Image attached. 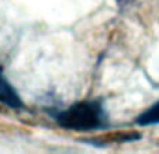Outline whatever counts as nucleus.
Here are the masks:
<instances>
[{
  "instance_id": "f257e3e1",
  "label": "nucleus",
  "mask_w": 159,
  "mask_h": 154,
  "mask_svg": "<svg viewBox=\"0 0 159 154\" xmlns=\"http://www.w3.org/2000/svg\"><path fill=\"white\" fill-rule=\"evenodd\" d=\"M103 122V111L96 101H84L72 105L58 116V123L72 130L96 129Z\"/></svg>"
},
{
  "instance_id": "f03ea898",
  "label": "nucleus",
  "mask_w": 159,
  "mask_h": 154,
  "mask_svg": "<svg viewBox=\"0 0 159 154\" xmlns=\"http://www.w3.org/2000/svg\"><path fill=\"white\" fill-rule=\"evenodd\" d=\"M0 102H3L4 105L10 108H21L23 102H21L18 94L13 86L6 80V77L3 74V69L0 66Z\"/></svg>"
},
{
  "instance_id": "7ed1b4c3",
  "label": "nucleus",
  "mask_w": 159,
  "mask_h": 154,
  "mask_svg": "<svg viewBox=\"0 0 159 154\" xmlns=\"http://www.w3.org/2000/svg\"><path fill=\"white\" fill-rule=\"evenodd\" d=\"M137 123L141 126H151V125L159 123V101L145 109L141 115L137 118Z\"/></svg>"
}]
</instances>
